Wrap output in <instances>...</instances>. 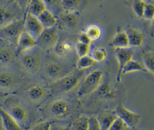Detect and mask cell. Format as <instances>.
<instances>
[{
  "mask_svg": "<svg viewBox=\"0 0 154 130\" xmlns=\"http://www.w3.org/2000/svg\"><path fill=\"white\" fill-rule=\"evenodd\" d=\"M84 75V70L77 69L71 71L64 76L52 82L49 85L51 91L55 94L69 92L79 84Z\"/></svg>",
  "mask_w": 154,
  "mask_h": 130,
  "instance_id": "cell-1",
  "label": "cell"
},
{
  "mask_svg": "<svg viewBox=\"0 0 154 130\" xmlns=\"http://www.w3.org/2000/svg\"><path fill=\"white\" fill-rule=\"evenodd\" d=\"M103 77V73L100 70H94L87 75L78 90L76 93L78 97L82 99L96 91L100 86Z\"/></svg>",
  "mask_w": 154,
  "mask_h": 130,
  "instance_id": "cell-2",
  "label": "cell"
},
{
  "mask_svg": "<svg viewBox=\"0 0 154 130\" xmlns=\"http://www.w3.org/2000/svg\"><path fill=\"white\" fill-rule=\"evenodd\" d=\"M24 30L23 19L18 18L0 28V40L16 47Z\"/></svg>",
  "mask_w": 154,
  "mask_h": 130,
  "instance_id": "cell-3",
  "label": "cell"
},
{
  "mask_svg": "<svg viewBox=\"0 0 154 130\" xmlns=\"http://www.w3.org/2000/svg\"><path fill=\"white\" fill-rule=\"evenodd\" d=\"M58 42V27L55 25L43 29L36 39V46L43 51L54 48Z\"/></svg>",
  "mask_w": 154,
  "mask_h": 130,
  "instance_id": "cell-4",
  "label": "cell"
},
{
  "mask_svg": "<svg viewBox=\"0 0 154 130\" xmlns=\"http://www.w3.org/2000/svg\"><path fill=\"white\" fill-rule=\"evenodd\" d=\"M115 111L117 117L122 119L131 129H135L138 127L141 121V116L128 108L122 103H119Z\"/></svg>",
  "mask_w": 154,
  "mask_h": 130,
  "instance_id": "cell-5",
  "label": "cell"
},
{
  "mask_svg": "<svg viewBox=\"0 0 154 130\" xmlns=\"http://www.w3.org/2000/svg\"><path fill=\"white\" fill-rule=\"evenodd\" d=\"M71 71H68L61 63L56 61H49L43 66L44 75L52 82L64 76Z\"/></svg>",
  "mask_w": 154,
  "mask_h": 130,
  "instance_id": "cell-6",
  "label": "cell"
},
{
  "mask_svg": "<svg viewBox=\"0 0 154 130\" xmlns=\"http://www.w3.org/2000/svg\"><path fill=\"white\" fill-rule=\"evenodd\" d=\"M34 49V48H33ZM33 49L20 55V63L23 68L27 72L34 73L39 68L41 64V56Z\"/></svg>",
  "mask_w": 154,
  "mask_h": 130,
  "instance_id": "cell-7",
  "label": "cell"
},
{
  "mask_svg": "<svg viewBox=\"0 0 154 130\" xmlns=\"http://www.w3.org/2000/svg\"><path fill=\"white\" fill-rule=\"evenodd\" d=\"M51 115L57 119L67 117L72 113V105L70 102L64 99H56L49 107Z\"/></svg>",
  "mask_w": 154,
  "mask_h": 130,
  "instance_id": "cell-8",
  "label": "cell"
},
{
  "mask_svg": "<svg viewBox=\"0 0 154 130\" xmlns=\"http://www.w3.org/2000/svg\"><path fill=\"white\" fill-rule=\"evenodd\" d=\"M114 54L118 63V70L116 80L118 82H120L122 81V70L127 63L133 58L134 51L131 47L115 49Z\"/></svg>",
  "mask_w": 154,
  "mask_h": 130,
  "instance_id": "cell-9",
  "label": "cell"
},
{
  "mask_svg": "<svg viewBox=\"0 0 154 130\" xmlns=\"http://www.w3.org/2000/svg\"><path fill=\"white\" fill-rule=\"evenodd\" d=\"M4 108L22 127L28 119V111L20 103L10 102Z\"/></svg>",
  "mask_w": 154,
  "mask_h": 130,
  "instance_id": "cell-10",
  "label": "cell"
},
{
  "mask_svg": "<svg viewBox=\"0 0 154 130\" xmlns=\"http://www.w3.org/2000/svg\"><path fill=\"white\" fill-rule=\"evenodd\" d=\"M24 20V30L35 40L44 29L38 17L26 13Z\"/></svg>",
  "mask_w": 154,
  "mask_h": 130,
  "instance_id": "cell-11",
  "label": "cell"
},
{
  "mask_svg": "<svg viewBox=\"0 0 154 130\" xmlns=\"http://www.w3.org/2000/svg\"><path fill=\"white\" fill-rule=\"evenodd\" d=\"M36 46V40L25 30L21 34L15 47L16 56L19 57L23 53Z\"/></svg>",
  "mask_w": 154,
  "mask_h": 130,
  "instance_id": "cell-12",
  "label": "cell"
},
{
  "mask_svg": "<svg viewBox=\"0 0 154 130\" xmlns=\"http://www.w3.org/2000/svg\"><path fill=\"white\" fill-rule=\"evenodd\" d=\"M15 56V47L1 41L0 43V67L4 68L10 66Z\"/></svg>",
  "mask_w": 154,
  "mask_h": 130,
  "instance_id": "cell-13",
  "label": "cell"
},
{
  "mask_svg": "<svg viewBox=\"0 0 154 130\" xmlns=\"http://www.w3.org/2000/svg\"><path fill=\"white\" fill-rule=\"evenodd\" d=\"M16 19L18 18L13 8V5L7 2V1L0 5V28Z\"/></svg>",
  "mask_w": 154,
  "mask_h": 130,
  "instance_id": "cell-14",
  "label": "cell"
},
{
  "mask_svg": "<svg viewBox=\"0 0 154 130\" xmlns=\"http://www.w3.org/2000/svg\"><path fill=\"white\" fill-rule=\"evenodd\" d=\"M128 37L130 47H139L143 45L144 36L138 29L128 25L124 29Z\"/></svg>",
  "mask_w": 154,
  "mask_h": 130,
  "instance_id": "cell-15",
  "label": "cell"
},
{
  "mask_svg": "<svg viewBox=\"0 0 154 130\" xmlns=\"http://www.w3.org/2000/svg\"><path fill=\"white\" fill-rule=\"evenodd\" d=\"M0 118L4 130H24L19 123L2 107H0Z\"/></svg>",
  "mask_w": 154,
  "mask_h": 130,
  "instance_id": "cell-16",
  "label": "cell"
},
{
  "mask_svg": "<svg viewBox=\"0 0 154 130\" xmlns=\"http://www.w3.org/2000/svg\"><path fill=\"white\" fill-rule=\"evenodd\" d=\"M109 45L114 49L130 47L128 37L124 29L119 28L116 31V34L110 41Z\"/></svg>",
  "mask_w": 154,
  "mask_h": 130,
  "instance_id": "cell-17",
  "label": "cell"
},
{
  "mask_svg": "<svg viewBox=\"0 0 154 130\" xmlns=\"http://www.w3.org/2000/svg\"><path fill=\"white\" fill-rule=\"evenodd\" d=\"M76 13H64L60 17L59 20L57 19L58 26H57L65 29H72L75 28L78 22V16Z\"/></svg>",
  "mask_w": 154,
  "mask_h": 130,
  "instance_id": "cell-18",
  "label": "cell"
},
{
  "mask_svg": "<svg viewBox=\"0 0 154 130\" xmlns=\"http://www.w3.org/2000/svg\"><path fill=\"white\" fill-rule=\"evenodd\" d=\"M16 83L17 78L14 74L8 71H0V90L7 91L13 88Z\"/></svg>",
  "mask_w": 154,
  "mask_h": 130,
  "instance_id": "cell-19",
  "label": "cell"
},
{
  "mask_svg": "<svg viewBox=\"0 0 154 130\" xmlns=\"http://www.w3.org/2000/svg\"><path fill=\"white\" fill-rule=\"evenodd\" d=\"M96 117L101 130H108L112 122L117 117V115L115 110H105L102 111Z\"/></svg>",
  "mask_w": 154,
  "mask_h": 130,
  "instance_id": "cell-20",
  "label": "cell"
},
{
  "mask_svg": "<svg viewBox=\"0 0 154 130\" xmlns=\"http://www.w3.org/2000/svg\"><path fill=\"white\" fill-rule=\"evenodd\" d=\"M46 91L45 88L40 84H34L29 85L26 90L28 98L33 102H38L45 96Z\"/></svg>",
  "mask_w": 154,
  "mask_h": 130,
  "instance_id": "cell-21",
  "label": "cell"
},
{
  "mask_svg": "<svg viewBox=\"0 0 154 130\" xmlns=\"http://www.w3.org/2000/svg\"><path fill=\"white\" fill-rule=\"evenodd\" d=\"M46 9L47 7L43 0H30L26 13L38 17Z\"/></svg>",
  "mask_w": 154,
  "mask_h": 130,
  "instance_id": "cell-22",
  "label": "cell"
},
{
  "mask_svg": "<svg viewBox=\"0 0 154 130\" xmlns=\"http://www.w3.org/2000/svg\"><path fill=\"white\" fill-rule=\"evenodd\" d=\"M40 23L44 29L49 28L57 25V18L55 15L49 10H45L38 17Z\"/></svg>",
  "mask_w": 154,
  "mask_h": 130,
  "instance_id": "cell-23",
  "label": "cell"
},
{
  "mask_svg": "<svg viewBox=\"0 0 154 130\" xmlns=\"http://www.w3.org/2000/svg\"><path fill=\"white\" fill-rule=\"evenodd\" d=\"M135 72H143L148 73L147 69L145 68L142 63L132 59L124 66L122 72V75H125Z\"/></svg>",
  "mask_w": 154,
  "mask_h": 130,
  "instance_id": "cell-24",
  "label": "cell"
},
{
  "mask_svg": "<svg viewBox=\"0 0 154 130\" xmlns=\"http://www.w3.org/2000/svg\"><path fill=\"white\" fill-rule=\"evenodd\" d=\"M55 53L60 57H66L70 54L73 50L72 44L67 40L58 41L54 48Z\"/></svg>",
  "mask_w": 154,
  "mask_h": 130,
  "instance_id": "cell-25",
  "label": "cell"
},
{
  "mask_svg": "<svg viewBox=\"0 0 154 130\" xmlns=\"http://www.w3.org/2000/svg\"><path fill=\"white\" fill-rule=\"evenodd\" d=\"M143 64L147 69L148 73L153 74L154 72V54L153 51L147 49L143 53Z\"/></svg>",
  "mask_w": 154,
  "mask_h": 130,
  "instance_id": "cell-26",
  "label": "cell"
},
{
  "mask_svg": "<svg viewBox=\"0 0 154 130\" xmlns=\"http://www.w3.org/2000/svg\"><path fill=\"white\" fill-rule=\"evenodd\" d=\"M81 4V0H61V6L64 13L77 12Z\"/></svg>",
  "mask_w": 154,
  "mask_h": 130,
  "instance_id": "cell-27",
  "label": "cell"
},
{
  "mask_svg": "<svg viewBox=\"0 0 154 130\" xmlns=\"http://www.w3.org/2000/svg\"><path fill=\"white\" fill-rule=\"evenodd\" d=\"M88 116L81 115L76 117L70 125L71 130H87Z\"/></svg>",
  "mask_w": 154,
  "mask_h": 130,
  "instance_id": "cell-28",
  "label": "cell"
},
{
  "mask_svg": "<svg viewBox=\"0 0 154 130\" xmlns=\"http://www.w3.org/2000/svg\"><path fill=\"white\" fill-rule=\"evenodd\" d=\"M91 41L99 39L102 34V31L100 27L96 24L88 25L84 31Z\"/></svg>",
  "mask_w": 154,
  "mask_h": 130,
  "instance_id": "cell-29",
  "label": "cell"
},
{
  "mask_svg": "<svg viewBox=\"0 0 154 130\" xmlns=\"http://www.w3.org/2000/svg\"><path fill=\"white\" fill-rule=\"evenodd\" d=\"M94 63L95 61L91 58V57L87 55L85 56L79 57L76 64V66L77 69L84 70L85 69H87L93 66Z\"/></svg>",
  "mask_w": 154,
  "mask_h": 130,
  "instance_id": "cell-30",
  "label": "cell"
},
{
  "mask_svg": "<svg viewBox=\"0 0 154 130\" xmlns=\"http://www.w3.org/2000/svg\"><path fill=\"white\" fill-rule=\"evenodd\" d=\"M90 56L94 60L95 63H100L106 59L107 52L106 49L103 47H97L92 50Z\"/></svg>",
  "mask_w": 154,
  "mask_h": 130,
  "instance_id": "cell-31",
  "label": "cell"
},
{
  "mask_svg": "<svg viewBox=\"0 0 154 130\" xmlns=\"http://www.w3.org/2000/svg\"><path fill=\"white\" fill-rule=\"evenodd\" d=\"M145 1L144 0H134L132 4V8L134 14L138 17H143Z\"/></svg>",
  "mask_w": 154,
  "mask_h": 130,
  "instance_id": "cell-32",
  "label": "cell"
},
{
  "mask_svg": "<svg viewBox=\"0 0 154 130\" xmlns=\"http://www.w3.org/2000/svg\"><path fill=\"white\" fill-rule=\"evenodd\" d=\"M154 16V6L150 2L145 1L144 8L142 18L147 20H153Z\"/></svg>",
  "mask_w": 154,
  "mask_h": 130,
  "instance_id": "cell-33",
  "label": "cell"
},
{
  "mask_svg": "<svg viewBox=\"0 0 154 130\" xmlns=\"http://www.w3.org/2000/svg\"><path fill=\"white\" fill-rule=\"evenodd\" d=\"M131 128L120 117H117L108 130H130Z\"/></svg>",
  "mask_w": 154,
  "mask_h": 130,
  "instance_id": "cell-34",
  "label": "cell"
},
{
  "mask_svg": "<svg viewBox=\"0 0 154 130\" xmlns=\"http://www.w3.org/2000/svg\"><path fill=\"white\" fill-rule=\"evenodd\" d=\"M76 52L79 57L87 55L90 52V45L77 42L75 45Z\"/></svg>",
  "mask_w": 154,
  "mask_h": 130,
  "instance_id": "cell-35",
  "label": "cell"
},
{
  "mask_svg": "<svg viewBox=\"0 0 154 130\" xmlns=\"http://www.w3.org/2000/svg\"><path fill=\"white\" fill-rule=\"evenodd\" d=\"M87 130H101L97 117L91 116L88 117V124Z\"/></svg>",
  "mask_w": 154,
  "mask_h": 130,
  "instance_id": "cell-36",
  "label": "cell"
},
{
  "mask_svg": "<svg viewBox=\"0 0 154 130\" xmlns=\"http://www.w3.org/2000/svg\"><path fill=\"white\" fill-rule=\"evenodd\" d=\"M52 123L48 120H43L37 123L31 130H51Z\"/></svg>",
  "mask_w": 154,
  "mask_h": 130,
  "instance_id": "cell-37",
  "label": "cell"
},
{
  "mask_svg": "<svg viewBox=\"0 0 154 130\" xmlns=\"http://www.w3.org/2000/svg\"><path fill=\"white\" fill-rule=\"evenodd\" d=\"M46 5L47 9L52 13L54 10H57L59 6H61V0H43Z\"/></svg>",
  "mask_w": 154,
  "mask_h": 130,
  "instance_id": "cell-38",
  "label": "cell"
},
{
  "mask_svg": "<svg viewBox=\"0 0 154 130\" xmlns=\"http://www.w3.org/2000/svg\"><path fill=\"white\" fill-rule=\"evenodd\" d=\"M29 1L30 0H13V2L18 7L19 10L22 13L25 14Z\"/></svg>",
  "mask_w": 154,
  "mask_h": 130,
  "instance_id": "cell-39",
  "label": "cell"
},
{
  "mask_svg": "<svg viewBox=\"0 0 154 130\" xmlns=\"http://www.w3.org/2000/svg\"><path fill=\"white\" fill-rule=\"evenodd\" d=\"M51 130H71V126L54 122L51 124Z\"/></svg>",
  "mask_w": 154,
  "mask_h": 130,
  "instance_id": "cell-40",
  "label": "cell"
},
{
  "mask_svg": "<svg viewBox=\"0 0 154 130\" xmlns=\"http://www.w3.org/2000/svg\"><path fill=\"white\" fill-rule=\"evenodd\" d=\"M77 42L82 43L91 45L92 41L89 39V37L86 35V34L84 32H82L79 35V36L78 37Z\"/></svg>",
  "mask_w": 154,
  "mask_h": 130,
  "instance_id": "cell-41",
  "label": "cell"
},
{
  "mask_svg": "<svg viewBox=\"0 0 154 130\" xmlns=\"http://www.w3.org/2000/svg\"><path fill=\"white\" fill-rule=\"evenodd\" d=\"M10 93L8 91L0 90V101L5 98L8 97L10 96Z\"/></svg>",
  "mask_w": 154,
  "mask_h": 130,
  "instance_id": "cell-42",
  "label": "cell"
},
{
  "mask_svg": "<svg viewBox=\"0 0 154 130\" xmlns=\"http://www.w3.org/2000/svg\"><path fill=\"white\" fill-rule=\"evenodd\" d=\"M7 0H0V5H1L2 4H3L4 3H5Z\"/></svg>",
  "mask_w": 154,
  "mask_h": 130,
  "instance_id": "cell-43",
  "label": "cell"
}]
</instances>
